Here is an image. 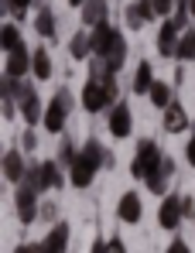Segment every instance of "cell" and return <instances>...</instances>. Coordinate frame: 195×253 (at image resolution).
I'll return each mask as SVG.
<instances>
[{
	"label": "cell",
	"mask_w": 195,
	"mask_h": 253,
	"mask_svg": "<svg viewBox=\"0 0 195 253\" xmlns=\"http://www.w3.org/2000/svg\"><path fill=\"white\" fill-rule=\"evenodd\" d=\"M120 99H117V76H110L103 69L99 58L89 62V79L82 85V106L86 113H103V110H113Z\"/></svg>",
	"instance_id": "6da1fadb"
},
{
	"label": "cell",
	"mask_w": 195,
	"mask_h": 253,
	"mask_svg": "<svg viewBox=\"0 0 195 253\" xmlns=\"http://www.w3.org/2000/svg\"><path fill=\"white\" fill-rule=\"evenodd\" d=\"M113 165V154L96 140V137H89L86 144H82V151H79L76 165L69 168V185L72 188H89L93 181H96V174L103 168H110Z\"/></svg>",
	"instance_id": "7a4b0ae2"
},
{
	"label": "cell",
	"mask_w": 195,
	"mask_h": 253,
	"mask_svg": "<svg viewBox=\"0 0 195 253\" xmlns=\"http://www.w3.org/2000/svg\"><path fill=\"white\" fill-rule=\"evenodd\" d=\"M161 161H164V154H161L157 140L144 137V140H137V154H134V161H130V174H134L137 181H151L157 171H161Z\"/></svg>",
	"instance_id": "3957f363"
},
{
	"label": "cell",
	"mask_w": 195,
	"mask_h": 253,
	"mask_svg": "<svg viewBox=\"0 0 195 253\" xmlns=\"http://www.w3.org/2000/svg\"><path fill=\"white\" fill-rule=\"evenodd\" d=\"M72 106H76V99H72V92L62 85L55 96H51V103L45 106V130L48 133H62L65 130V120H69V113H72Z\"/></svg>",
	"instance_id": "277c9868"
},
{
	"label": "cell",
	"mask_w": 195,
	"mask_h": 253,
	"mask_svg": "<svg viewBox=\"0 0 195 253\" xmlns=\"http://www.w3.org/2000/svg\"><path fill=\"white\" fill-rule=\"evenodd\" d=\"M185 219V195H164L161 206H157V226L161 229H178Z\"/></svg>",
	"instance_id": "5b68a950"
},
{
	"label": "cell",
	"mask_w": 195,
	"mask_h": 253,
	"mask_svg": "<svg viewBox=\"0 0 195 253\" xmlns=\"http://www.w3.org/2000/svg\"><path fill=\"white\" fill-rule=\"evenodd\" d=\"M14 212H17V219H21V226H35V219H38V192H31V188H24V185H17V192H14Z\"/></svg>",
	"instance_id": "8992f818"
},
{
	"label": "cell",
	"mask_w": 195,
	"mask_h": 253,
	"mask_svg": "<svg viewBox=\"0 0 195 253\" xmlns=\"http://www.w3.org/2000/svg\"><path fill=\"white\" fill-rule=\"evenodd\" d=\"M120 35H123V31H117L110 21L99 24V28H93V31H89V51H93V58H106V51L117 44Z\"/></svg>",
	"instance_id": "52a82bcc"
},
{
	"label": "cell",
	"mask_w": 195,
	"mask_h": 253,
	"mask_svg": "<svg viewBox=\"0 0 195 253\" xmlns=\"http://www.w3.org/2000/svg\"><path fill=\"white\" fill-rule=\"evenodd\" d=\"M0 168H3V181H10V185H21V181H24V174H28L24 151H21V147H10V151H3V158H0Z\"/></svg>",
	"instance_id": "ba28073f"
},
{
	"label": "cell",
	"mask_w": 195,
	"mask_h": 253,
	"mask_svg": "<svg viewBox=\"0 0 195 253\" xmlns=\"http://www.w3.org/2000/svg\"><path fill=\"white\" fill-rule=\"evenodd\" d=\"M106 126H110V133H113L117 140H123V137H130V133H134V113H130V106H127L123 99H120L117 106L110 110Z\"/></svg>",
	"instance_id": "9c48e42d"
},
{
	"label": "cell",
	"mask_w": 195,
	"mask_h": 253,
	"mask_svg": "<svg viewBox=\"0 0 195 253\" xmlns=\"http://www.w3.org/2000/svg\"><path fill=\"white\" fill-rule=\"evenodd\" d=\"M141 215H144V202H141V195L137 192H123L117 202V219L120 222H127V226H134V222H141Z\"/></svg>",
	"instance_id": "30bf717a"
},
{
	"label": "cell",
	"mask_w": 195,
	"mask_h": 253,
	"mask_svg": "<svg viewBox=\"0 0 195 253\" xmlns=\"http://www.w3.org/2000/svg\"><path fill=\"white\" fill-rule=\"evenodd\" d=\"M157 14H154V3L151 0H134L127 7V28L130 31H144V24H151Z\"/></svg>",
	"instance_id": "8fae6325"
},
{
	"label": "cell",
	"mask_w": 195,
	"mask_h": 253,
	"mask_svg": "<svg viewBox=\"0 0 195 253\" xmlns=\"http://www.w3.org/2000/svg\"><path fill=\"white\" fill-rule=\"evenodd\" d=\"M21 120L28 126H35V124H45V103H41V96L35 92V89H28L24 96H21Z\"/></svg>",
	"instance_id": "7c38bea8"
},
{
	"label": "cell",
	"mask_w": 195,
	"mask_h": 253,
	"mask_svg": "<svg viewBox=\"0 0 195 253\" xmlns=\"http://www.w3.org/2000/svg\"><path fill=\"white\" fill-rule=\"evenodd\" d=\"M182 35H185V31H178L171 21H164V24H161V31H157V55L171 62V58H175V51H178Z\"/></svg>",
	"instance_id": "4fadbf2b"
},
{
	"label": "cell",
	"mask_w": 195,
	"mask_h": 253,
	"mask_svg": "<svg viewBox=\"0 0 195 253\" xmlns=\"http://www.w3.org/2000/svg\"><path fill=\"white\" fill-rule=\"evenodd\" d=\"M31 55H35V51H28L24 44H21V48H14V51L7 55V65H3V76H14V79H24V76L31 72Z\"/></svg>",
	"instance_id": "5bb4252c"
},
{
	"label": "cell",
	"mask_w": 195,
	"mask_h": 253,
	"mask_svg": "<svg viewBox=\"0 0 195 253\" xmlns=\"http://www.w3.org/2000/svg\"><path fill=\"white\" fill-rule=\"evenodd\" d=\"M79 14H82V24L93 31V28H99V24L110 21V0H86V7Z\"/></svg>",
	"instance_id": "9a60e30c"
},
{
	"label": "cell",
	"mask_w": 195,
	"mask_h": 253,
	"mask_svg": "<svg viewBox=\"0 0 195 253\" xmlns=\"http://www.w3.org/2000/svg\"><path fill=\"white\" fill-rule=\"evenodd\" d=\"M69 222H55L51 229H48V236L41 240V253H65L69 250Z\"/></svg>",
	"instance_id": "2e32d148"
},
{
	"label": "cell",
	"mask_w": 195,
	"mask_h": 253,
	"mask_svg": "<svg viewBox=\"0 0 195 253\" xmlns=\"http://www.w3.org/2000/svg\"><path fill=\"white\" fill-rule=\"evenodd\" d=\"M161 126L168 130V133H185L189 130V113H185V106L175 99L168 110H164V117H161Z\"/></svg>",
	"instance_id": "e0dca14e"
},
{
	"label": "cell",
	"mask_w": 195,
	"mask_h": 253,
	"mask_svg": "<svg viewBox=\"0 0 195 253\" xmlns=\"http://www.w3.org/2000/svg\"><path fill=\"white\" fill-rule=\"evenodd\" d=\"M154 83H157V79H154V65L144 58V62L137 65V72H134V85H130V89H134L137 96H144V92H151V89H154Z\"/></svg>",
	"instance_id": "ac0fdd59"
},
{
	"label": "cell",
	"mask_w": 195,
	"mask_h": 253,
	"mask_svg": "<svg viewBox=\"0 0 195 253\" xmlns=\"http://www.w3.org/2000/svg\"><path fill=\"white\" fill-rule=\"evenodd\" d=\"M41 181H45V192L62 188V185H65V178H62V165H58V161H41Z\"/></svg>",
	"instance_id": "d6986e66"
},
{
	"label": "cell",
	"mask_w": 195,
	"mask_h": 253,
	"mask_svg": "<svg viewBox=\"0 0 195 253\" xmlns=\"http://www.w3.org/2000/svg\"><path fill=\"white\" fill-rule=\"evenodd\" d=\"M21 28L14 24V21H3V28H0V48H3V55H10L14 48H21Z\"/></svg>",
	"instance_id": "ffe728a7"
},
{
	"label": "cell",
	"mask_w": 195,
	"mask_h": 253,
	"mask_svg": "<svg viewBox=\"0 0 195 253\" xmlns=\"http://www.w3.org/2000/svg\"><path fill=\"white\" fill-rule=\"evenodd\" d=\"M28 89H31V85L24 83V79H14V76H3V79H0V96H3V99L21 103V96H24Z\"/></svg>",
	"instance_id": "44dd1931"
},
{
	"label": "cell",
	"mask_w": 195,
	"mask_h": 253,
	"mask_svg": "<svg viewBox=\"0 0 195 253\" xmlns=\"http://www.w3.org/2000/svg\"><path fill=\"white\" fill-rule=\"evenodd\" d=\"M31 72H35V79H51V55H48V48H35V55H31Z\"/></svg>",
	"instance_id": "7402d4cb"
},
{
	"label": "cell",
	"mask_w": 195,
	"mask_h": 253,
	"mask_svg": "<svg viewBox=\"0 0 195 253\" xmlns=\"http://www.w3.org/2000/svg\"><path fill=\"white\" fill-rule=\"evenodd\" d=\"M147 96H151V103H154L157 110H168V106L175 103V96H171V83H164V79H157L154 89H151Z\"/></svg>",
	"instance_id": "603a6c76"
},
{
	"label": "cell",
	"mask_w": 195,
	"mask_h": 253,
	"mask_svg": "<svg viewBox=\"0 0 195 253\" xmlns=\"http://www.w3.org/2000/svg\"><path fill=\"white\" fill-rule=\"evenodd\" d=\"M35 31L41 38H55V14H51V7H41L35 14Z\"/></svg>",
	"instance_id": "cb8c5ba5"
},
{
	"label": "cell",
	"mask_w": 195,
	"mask_h": 253,
	"mask_svg": "<svg viewBox=\"0 0 195 253\" xmlns=\"http://www.w3.org/2000/svg\"><path fill=\"white\" fill-rule=\"evenodd\" d=\"M69 51H72L76 62H86V58L93 55V51H89V31H76L72 42H69Z\"/></svg>",
	"instance_id": "d4e9b609"
},
{
	"label": "cell",
	"mask_w": 195,
	"mask_h": 253,
	"mask_svg": "<svg viewBox=\"0 0 195 253\" xmlns=\"http://www.w3.org/2000/svg\"><path fill=\"white\" fill-rule=\"evenodd\" d=\"M76 158H79L76 144H72L69 137H62V144H58V158H55V161H58L62 168H72V165H76Z\"/></svg>",
	"instance_id": "484cf974"
},
{
	"label": "cell",
	"mask_w": 195,
	"mask_h": 253,
	"mask_svg": "<svg viewBox=\"0 0 195 253\" xmlns=\"http://www.w3.org/2000/svg\"><path fill=\"white\" fill-rule=\"evenodd\" d=\"M31 3H35L38 10H41V7H45V0H3V14L10 10V14H14V17L21 21V17L28 14V7H31Z\"/></svg>",
	"instance_id": "4316f807"
},
{
	"label": "cell",
	"mask_w": 195,
	"mask_h": 253,
	"mask_svg": "<svg viewBox=\"0 0 195 253\" xmlns=\"http://www.w3.org/2000/svg\"><path fill=\"white\" fill-rule=\"evenodd\" d=\"M175 58H178V62H195V35H192V31H185V35H182Z\"/></svg>",
	"instance_id": "83f0119b"
},
{
	"label": "cell",
	"mask_w": 195,
	"mask_h": 253,
	"mask_svg": "<svg viewBox=\"0 0 195 253\" xmlns=\"http://www.w3.org/2000/svg\"><path fill=\"white\" fill-rule=\"evenodd\" d=\"M24 188H31V192H45V181H41V161H35V165H28V174H24V181H21Z\"/></svg>",
	"instance_id": "f1b7e54d"
},
{
	"label": "cell",
	"mask_w": 195,
	"mask_h": 253,
	"mask_svg": "<svg viewBox=\"0 0 195 253\" xmlns=\"http://www.w3.org/2000/svg\"><path fill=\"white\" fill-rule=\"evenodd\" d=\"M0 113H3V120H14V117H21V106L14 99H0Z\"/></svg>",
	"instance_id": "f546056e"
},
{
	"label": "cell",
	"mask_w": 195,
	"mask_h": 253,
	"mask_svg": "<svg viewBox=\"0 0 195 253\" xmlns=\"http://www.w3.org/2000/svg\"><path fill=\"white\" fill-rule=\"evenodd\" d=\"M151 3H154V14H157V17H164V21H168L171 10H175V0H151Z\"/></svg>",
	"instance_id": "4dcf8cb0"
},
{
	"label": "cell",
	"mask_w": 195,
	"mask_h": 253,
	"mask_svg": "<svg viewBox=\"0 0 195 253\" xmlns=\"http://www.w3.org/2000/svg\"><path fill=\"white\" fill-rule=\"evenodd\" d=\"M38 147V137H35V126H28L24 133H21V151H35Z\"/></svg>",
	"instance_id": "1f68e13d"
},
{
	"label": "cell",
	"mask_w": 195,
	"mask_h": 253,
	"mask_svg": "<svg viewBox=\"0 0 195 253\" xmlns=\"http://www.w3.org/2000/svg\"><path fill=\"white\" fill-rule=\"evenodd\" d=\"M164 253H192V250H189V243H185V240H171V247H168Z\"/></svg>",
	"instance_id": "d6a6232c"
},
{
	"label": "cell",
	"mask_w": 195,
	"mask_h": 253,
	"mask_svg": "<svg viewBox=\"0 0 195 253\" xmlns=\"http://www.w3.org/2000/svg\"><path fill=\"white\" fill-rule=\"evenodd\" d=\"M14 253H41V243H17Z\"/></svg>",
	"instance_id": "836d02e7"
},
{
	"label": "cell",
	"mask_w": 195,
	"mask_h": 253,
	"mask_svg": "<svg viewBox=\"0 0 195 253\" xmlns=\"http://www.w3.org/2000/svg\"><path fill=\"white\" fill-rule=\"evenodd\" d=\"M110 243V253H127V243L120 240V236H113V240H106Z\"/></svg>",
	"instance_id": "e575fe53"
},
{
	"label": "cell",
	"mask_w": 195,
	"mask_h": 253,
	"mask_svg": "<svg viewBox=\"0 0 195 253\" xmlns=\"http://www.w3.org/2000/svg\"><path fill=\"white\" fill-rule=\"evenodd\" d=\"M185 158H189V165L195 168V130H192V140L185 144Z\"/></svg>",
	"instance_id": "d590c367"
},
{
	"label": "cell",
	"mask_w": 195,
	"mask_h": 253,
	"mask_svg": "<svg viewBox=\"0 0 195 253\" xmlns=\"http://www.w3.org/2000/svg\"><path fill=\"white\" fill-rule=\"evenodd\" d=\"M89 253H110V243H106V240H93Z\"/></svg>",
	"instance_id": "8d00e7d4"
},
{
	"label": "cell",
	"mask_w": 195,
	"mask_h": 253,
	"mask_svg": "<svg viewBox=\"0 0 195 253\" xmlns=\"http://www.w3.org/2000/svg\"><path fill=\"white\" fill-rule=\"evenodd\" d=\"M189 14H192V17H195V0H189Z\"/></svg>",
	"instance_id": "74e56055"
},
{
	"label": "cell",
	"mask_w": 195,
	"mask_h": 253,
	"mask_svg": "<svg viewBox=\"0 0 195 253\" xmlns=\"http://www.w3.org/2000/svg\"><path fill=\"white\" fill-rule=\"evenodd\" d=\"M192 222H195V212H192Z\"/></svg>",
	"instance_id": "f35d334b"
},
{
	"label": "cell",
	"mask_w": 195,
	"mask_h": 253,
	"mask_svg": "<svg viewBox=\"0 0 195 253\" xmlns=\"http://www.w3.org/2000/svg\"><path fill=\"white\" fill-rule=\"evenodd\" d=\"M192 35H195V28H192Z\"/></svg>",
	"instance_id": "ab89813d"
}]
</instances>
